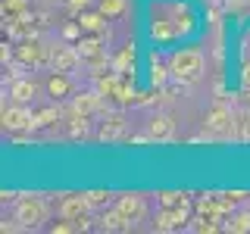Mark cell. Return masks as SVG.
Returning a JSON list of instances; mask_svg holds the SVG:
<instances>
[{
  "mask_svg": "<svg viewBox=\"0 0 250 234\" xmlns=\"http://www.w3.org/2000/svg\"><path fill=\"white\" fill-rule=\"evenodd\" d=\"M169 72L178 78V81H197L203 72V57L197 50H178L172 53L169 59Z\"/></svg>",
  "mask_w": 250,
  "mask_h": 234,
  "instance_id": "cell-1",
  "label": "cell"
},
{
  "mask_svg": "<svg viewBox=\"0 0 250 234\" xmlns=\"http://www.w3.org/2000/svg\"><path fill=\"white\" fill-rule=\"evenodd\" d=\"M44 215H47V206L38 197H25L19 206H16V218H19L22 225H31V228H35V225H41Z\"/></svg>",
  "mask_w": 250,
  "mask_h": 234,
  "instance_id": "cell-2",
  "label": "cell"
},
{
  "mask_svg": "<svg viewBox=\"0 0 250 234\" xmlns=\"http://www.w3.org/2000/svg\"><path fill=\"white\" fill-rule=\"evenodd\" d=\"M3 125L6 131H25V128H35V116H31V109H25V103H16L10 109H3Z\"/></svg>",
  "mask_w": 250,
  "mask_h": 234,
  "instance_id": "cell-3",
  "label": "cell"
},
{
  "mask_svg": "<svg viewBox=\"0 0 250 234\" xmlns=\"http://www.w3.org/2000/svg\"><path fill=\"white\" fill-rule=\"evenodd\" d=\"M88 197H66L60 203V215L66 218V222H82L84 213H88Z\"/></svg>",
  "mask_w": 250,
  "mask_h": 234,
  "instance_id": "cell-4",
  "label": "cell"
},
{
  "mask_svg": "<svg viewBox=\"0 0 250 234\" xmlns=\"http://www.w3.org/2000/svg\"><path fill=\"white\" fill-rule=\"evenodd\" d=\"M116 209H119V215L125 218V222H138V218H144V200L135 197V194H128V197H119Z\"/></svg>",
  "mask_w": 250,
  "mask_h": 234,
  "instance_id": "cell-5",
  "label": "cell"
},
{
  "mask_svg": "<svg viewBox=\"0 0 250 234\" xmlns=\"http://www.w3.org/2000/svg\"><path fill=\"white\" fill-rule=\"evenodd\" d=\"M35 81H28V78H22V81H13L10 84V97L16 100V103H28L31 97H35Z\"/></svg>",
  "mask_w": 250,
  "mask_h": 234,
  "instance_id": "cell-6",
  "label": "cell"
},
{
  "mask_svg": "<svg viewBox=\"0 0 250 234\" xmlns=\"http://www.w3.org/2000/svg\"><path fill=\"white\" fill-rule=\"evenodd\" d=\"M150 137H156V140H169L172 137V119L169 116H153L150 119Z\"/></svg>",
  "mask_w": 250,
  "mask_h": 234,
  "instance_id": "cell-7",
  "label": "cell"
},
{
  "mask_svg": "<svg viewBox=\"0 0 250 234\" xmlns=\"http://www.w3.org/2000/svg\"><path fill=\"white\" fill-rule=\"evenodd\" d=\"M75 62H78V53L66 50V47H60V50L53 53V69H57V72H69Z\"/></svg>",
  "mask_w": 250,
  "mask_h": 234,
  "instance_id": "cell-8",
  "label": "cell"
},
{
  "mask_svg": "<svg viewBox=\"0 0 250 234\" xmlns=\"http://www.w3.org/2000/svg\"><path fill=\"white\" fill-rule=\"evenodd\" d=\"M104 19H106V16L104 13H82V16H78V25H82L84 31H91V35H97V31L100 28H104Z\"/></svg>",
  "mask_w": 250,
  "mask_h": 234,
  "instance_id": "cell-9",
  "label": "cell"
},
{
  "mask_svg": "<svg viewBox=\"0 0 250 234\" xmlns=\"http://www.w3.org/2000/svg\"><path fill=\"white\" fill-rule=\"evenodd\" d=\"M69 91H72L69 78H62V75H50V78H47V94H50V97H66Z\"/></svg>",
  "mask_w": 250,
  "mask_h": 234,
  "instance_id": "cell-10",
  "label": "cell"
},
{
  "mask_svg": "<svg viewBox=\"0 0 250 234\" xmlns=\"http://www.w3.org/2000/svg\"><path fill=\"white\" fill-rule=\"evenodd\" d=\"M97 10L104 13L106 19H116V16H122V13H125V0H100Z\"/></svg>",
  "mask_w": 250,
  "mask_h": 234,
  "instance_id": "cell-11",
  "label": "cell"
},
{
  "mask_svg": "<svg viewBox=\"0 0 250 234\" xmlns=\"http://www.w3.org/2000/svg\"><path fill=\"white\" fill-rule=\"evenodd\" d=\"M119 135H122V119H109L104 128H100V137L104 140H116Z\"/></svg>",
  "mask_w": 250,
  "mask_h": 234,
  "instance_id": "cell-12",
  "label": "cell"
},
{
  "mask_svg": "<svg viewBox=\"0 0 250 234\" xmlns=\"http://www.w3.org/2000/svg\"><path fill=\"white\" fill-rule=\"evenodd\" d=\"M75 109L78 113H94V109H97V94H82V97L75 100Z\"/></svg>",
  "mask_w": 250,
  "mask_h": 234,
  "instance_id": "cell-13",
  "label": "cell"
},
{
  "mask_svg": "<svg viewBox=\"0 0 250 234\" xmlns=\"http://www.w3.org/2000/svg\"><path fill=\"white\" fill-rule=\"evenodd\" d=\"M19 59H25V62H41V47H38V44L19 47Z\"/></svg>",
  "mask_w": 250,
  "mask_h": 234,
  "instance_id": "cell-14",
  "label": "cell"
},
{
  "mask_svg": "<svg viewBox=\"0 0 250 234\" xmlns=\"http://www.w3.org/2000/svg\"><path fill=\"white\" fill-rule=\"evenodd\" d=\"M178 222H185V213H182V209H175V213H163V215H160V228H175Z\"/></svg>",
  "mask_w": 250,
  "mask_h": 234,
  "instance_id": "cell-15",
  "label": "cell"
},
{
  "mask_svg": "<svg viewBox=\"0 0 250 234\" xmlns=\"http://www.w3.org/2000/svg\"><path fill=\"white\" fill-rule=\"evenodd\" d=\"M229 228H231V231H250V215H247V213L234 215L231 222H229Z\"/></svg>",
  "mask_w": 250,
  "mask_h": 234,
  "instance_id": "cell-16",
  "label": "cell"
},
{
  "mask_svg": "<svg viewBox=\"0 0 250 234\" xmlns=\"http://www.w3.org/2000/svg\"><path fill=\"white\" fill-rule=\"evenodd\" d=\"M82 31H84V28L78 25V22H66V25H62V38H66V41H75Z\"/></svg>",
  "mask_w": 250,
  "mask_h": 234,
  "instance_id": "cell-17",
  "label": "cell"
},
{
  "mask_svg": "<svg viewBox=\"0 0 250 234\" xmlns=\"http://www.w3.org/2000/svg\"><path fill=\"white\" fill-rule=\"evenodd\" d=\"M53 119H57V109H44V113L35 116V128H41V125H50Z\"/></svg>",
  "mask_w": 250,
  "mask_h": 234,
  "instance_id": "cell-18",
  "label": "cell"
},
{
  "mask_svg": "<svg viewBox=\"0 0 250 234\" xmlns=\"http://www.w3.org/2000/svg\"><path fill=\"white\" fill-rule=\"evenodd\" d=\"M225 122H229V113H225V109H216V113L209 116V128H222Z\"/></svg>",
  "mask_w": 250,
  "mask_h": 234,
  "instance_id": "cell-19",
  "label": "cell"
},
{
  "mask_svg": "<svg viewBox=\"0 0 250 234\" xmlns=\"http://www.w3.org/2000/svg\"><path fill=\"white\" fill-rule=\"evenodd\" d=\"M78 53H84V57H97V41H78Z\"/></svg>",
  "mask_w": 250,
  "mask_h": 234,
  "instance_id": "cell-20",
  "label": "cell"
},
{
  "mask_svg": "<svg viewBox=\"0 0 250 234\" xmlns=\"http://www.w3.org/2000/svg\"><path fill=\"white\" fill-rule=\"evenodd\" d=\"M128 62H135V53H131V50H122L119 57H116V69H125Z\"/></svg>",
  "mask_w": 250,
  "mask_h": 234,
  "instance_id": "cell-21",
  "label": "cell"
},
{
  "mask_svg": "<svg viewBox=\"0 0 250 234\" xmlns=\"http://www.w3.org/2000/svg\"><path fill=\"white\" fill-rule=\"evenodd\" d=\"M160 200H163V206H175V203H178V194H160Z\"/></svg>",
  "mask_w": 250,
  "mask_h": 234,
  "instance_id": "cell-22",
  "label": "cell"
},
{
  "mask_svg": "<svg viewBox=\"0 0 250 234\" xmlns=\"http://www.w3.org/2000/svg\"><path fill=\"white\" fill-rule=\"evenodd\" d=\"M104 200H106V194H100V191L88 194V203H94V206H97V203H104Z\"/></svg>",
  "mask_w": 250,
  "mask_h": 234,
  "instance_id": "cell-23",
  "label": "cell"
},
{
  "mask_svg": "<svg viewBox=\"0 0 250 234\" xmlns=\"http://www.w3.org/2000/svg\"><path fill=\"white\" fill-rule=\"evenodd\" d=\"M75 225H53V231H60V234H66V231H72Z\"/></svg>",
  "mask_w": 250,
  "mask_h": 234,
  "instance_id": "cell-24",
  "label": "cell"
},
{
  "mask_svg": "<svg viewBox=\"0 0 250 234\" xmlns=\"http://www.w3.org/2000/svg\"><path fill=\"white\" fill-rule=\"evenodd\" d=\"M163 78H166V75H163V69H160V66H153V81H163Z\"/></svg>",
  "mask_w": 250,
  "mask_h": 234,
  "instance_id": "cell-25",
  "label": "cell"
},
{
  "mask_svg": "<svg viewBox=\"0 0 250 234\" xmlns=\"http://www.w3.org/2000/svg\"><path fill=\"white\" fill-rule=\"evenodd\" d=\"M84 3H88V0H69V6H72V10H82Z\"/></svg>",
  "mask_w": 250,
  "mask_h": 234,
  "instance_id": "cell-26",
  "label": "cell"
}]
</instances>
